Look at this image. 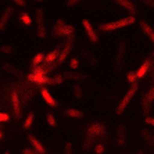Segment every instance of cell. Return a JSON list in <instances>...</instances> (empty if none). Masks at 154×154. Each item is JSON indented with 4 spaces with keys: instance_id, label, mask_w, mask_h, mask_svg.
I'll list each match as a JSON object with an SVG mask.
<instances>
[{
    "instance_id": "8fae6325",
    "label": "cell",
    "mask_w": 154,
    "mask_h": 154,
    "mask_svg": "<svg viewBox=\"0 0 154 154\" xmlns=\"http://www.w3.org/2000/svg\"><path fill=\"white\" fill-rule=\"evenodd\" d=\"M28 139H29V142H31V144H32L33 150H36L39 154H45V153H46V149H45V146H43L39 140L33 136V135H28Z\"/></svg>"
},
{
    "instance_id": "9c48e42d",
    "label": "cell",
    "mask_w": 154,
    "mask_h": 154,
    "mask_svg": "<svg viewBox=\"0 0 154 154\" xmlns=\"http://www.w3.org/2000/svg\"><path fill=\"white\" fill-rule=\"evenodd\" d=\"M40 94H42V97H43V100L46 101L49 106H50L51 108H56L57 107V101L54 100V97L50 94V92L46 89V88H42L40 89Z\"/></svg>"
},
{
    "instance_id": "8992f818",
    "label": "cell",
    "mask_w": 154,
    "mask_h": 154,
    "mask_svg": "<svg viewBox=\"0 0 154 154\" xmlns=\"http://www.w3.org/2000/svg\"><path fill=\"white\" fill-rule=\"evenodd\" d=\"M11 103H13V111H14V118L20 119L21 118V101H20V96H18L17 90L11 92Z\"/></svg>"
},
{
    "instance_id": "7a4b0ae2",
    "label": "cell",
    "mask_w": 154,
    "mask_h": 154,
    "mask_svg": "<svg viewBox=\"0 0 154 154\" xmlns=\"http://www.w3.org/2000/svg\"><path fill=\"white\" fill-rule=\"evenodd\" d=\"M135 21H136L135 17H133V15H129V17L117 20V21H111V22H107V24H103V25L100 26V29L103 32H111V31H115V29L125 28V26H128V25H132Z\"/></svg>"
},
{
    "instance_id": "4fadbf2b",
    "label": "cell",
    "mask_w": 154,
    "mask_h": 154,
    "mask_svg": "<svg viewBox=\"0 0 154 154\" xmlns=\"http://www.w3.org/2000/svg\"><path fill=\"white\" fill-rule=\"evenodd\" d=\"M125 137H126L125 126L119 125L118 131H117V143H118V146H124V144H125Z\"/></svg>"
},
{
    "instance_id": "ac0fdd59",
    "label": "cell",
    "mask_w": 154,
    "mask_h": 154,
    "mask_svg": "<svg viewBox=\"0 0 154 154\" xmlns=\"http://www.w3.org/2000/svg\"><path fill=\"white\" fill-rule=\"evenodd\" d=\"M65 114L68 115V117H71V118H82L83 117L82 111H79L76 108H68V110L65 111Z\"/></svg>"
},
{
    "instance_id": "74e56055",
    "label": "cell",
    "mask_w": 154,
    "mask_h": 154,
    "mask_svg": "<svg viewBox=\"0 0 154 154\" xmlns=\"http://www.w3.org/2000/svg\"><path fill=\"white\" fill-rule=\"evenodd\" d=\"M137 154H144V153H143V151H137Z\"/></svg>"
},
{
    "instance_id": "7402d4cb",
    "label": "cell",
    "mask_w": 154,
    "mask_h": 154,
    "mask_svg": "<svg viewBox=\"0 0 154 154\" xmlns=\"http://www.w3.org/2000/svg\"><path fill=\"white\" fill-rule=\"evenodd\" d=\"M137 79V75L135 71H129L128 75H126V81H128V83H131V85H135V82H136Z\"/></svg>"
},
{
    "instance_id": "ab89813d",
    "label": "cell",
    "mask_w": 154,
    "mask_h": 154,
    "mask_svg": "<svg viewBox=\"0 0 154 154\" xmlns=\"http://www.w3.org/2000/svg\"><path fill=\"white\" fill-rule=\"evenodd\" d=\"M153 142H154V137H153Z\"/></svg>"
},
{
    "instance_id": "3957f363",
    "label": "cell",
    "mask_w": 154,
    "mask_h": 154,
    "mask_svg": "<svg viewBox=\"0 0 154 154\" xmlns=\"http://www.w3.org/2000/svg\"><path fill=\"white\" fill-rule=\"evenodd\" d=\"M74 26L72 25H67L63 20H58L56 26L53 28V35L54 36H61V38H72L74 35Z\"/></svg>"
},
{
    "instance_id": "1f68e13d",
    "label": "cell",
    "mask_w": 154,
    "mask_h": 154,
    "mask_svg": "<svg viewBox=\"0 0 154 154\" xmlns=\"http://www.w3.org/2000/svg\"><path fill=\"white\" fill-rule=\"evenodd\" d=\"M22 154H39L36 150H33V149H29V147H26V149H24L22 150Z\"/></svg>"
},
{
    "instance_id": "f546056e",
    "label": "cell",
    "mask_w": 154,
    "mask_h": 154,
    "mask_svg": "<svg viewBox=\"0 0 154 154\" xmlns=\"http://www.w3.org/2000/svg\"><path fill=\"white\" fill-rule=\"evenodd\" d=\"M149 107H150V103H149V100H147L146 96H144L143 97V110H144V112L149 111Z\"/></svg>"
},
{
    "instance_id": "ffe728a7",
    "label": "cell",
    "mask_w": 154,
    "mask_h": 154,
    "mask_svg": "<svg viewBox=\"0 0 154 154\" xmlns=\"http://www.w3.org/2000/svg\"><path fill=\"white\" fill-rule=\"evenodd\" d=\"M20 20H21V22L24 24V25H31L32 24V18L29 17V14L28 13H21L20 14Z\"/></svg>"
},
{
    "instance_id": "6da1fadb",
    "label": "cell",
    "mask_w": 154,
    "mask_h": 154,
    "mask_svg": "<svg viewBox=\"0 0 154 154\" xmlns=\"http://www.w3.org/2000/svg\"><path fill=\"white\" fill-rule=\"evenodd\" d=\"M106 133H107V129H106V126H104L101 122L90 124L85 131V143H83V147H85L86 150H90V149L93 147V140L96 139V137L104 136Z\"/></svg>"
},
{
    "instance_id": "484cf974",
    "label": "cell",
    "mask_w": 154,
    "mask_h": 154,
    "mask_svg": "<svg viewBox=\"0 0 154 154\" xmlns=\"http://www.w3.org/2000/svg\"><path fill=\"white\" fill-rule=\"evenodd\" d=\"M104 151H106V147H104L103 143H97L96 146H94V153L96 154H103Z\"/></svg>"
},
{
    "instance_id": "4316f807",
    "label": "cell",
    "mask_w": 154,
    "mask_h": 154,
    "mask_svg": "<svg viewBox=\"0 0 154 154\" xmlns=\"http://www.w3.org/2000/svg\"><path fill=\"white\" fill-rule=\"evenodd\" d=\"M79 67V60L78 58H72L71 61H69V68L71 69H76Z\"/></svg>"
},
{
    "instance_id": "d4e9b609",
    "label": "cell",
    "mask_w": 154,
    "mask_h": 154,
    "mask_svg": "<svg viewBox=\"0 0 154 154\" xmlns=\"http://www.w3.org/2000/svg\"><path fill=\"white\" fill-rule=\"evenodd\" d=\"M146 99L149 100L150 104H151V101H154V86H151L150 89H149V92L146 93Z\"/></svg>"
},
{
    "instance_id": "f35d334b",
    "label": "cell",
    "mask_w": 154,
    "mask_h": 154,
    "mask_svg": "<svg viewBox=\"0 0 154 154\" xmlns=\"http://www.w3.org/2000/svg\"><path fill=\"white\" fill-rule=\"evenodd\" d=\"M4 154H10V153H8V151H6V153H4Z\"/></svg>"
},
{
    "instance_id": "9a60e30c",
    "label": "cell",
    "mask_w": 154,
    "mask_h": 154,
    "mask_svg": "<svg viewBox=\"0 0 154 154\" xmlns=\"http://www.w3.org/2000/svg\"><path fill=\"white\" fill-rule=\"evenodd\" d=\"M118 4H119V6H122L125 10H128L129 13H131V15H133V17H135L136 7H135V4H133L132 2H129V0H118Z\"/></svg>"
},
{
    "instance_id": "7c38bea8",
    "label": "cell",
    "mask_w": 154,
    "mask_h": 154,
    "mask_svg": "<svg viewBox=\"0 0 154 154\" xmlns=\"http://www.w3.org/2000/svg\"><path fill=\"white\" fill-rule=\"evenodd\" d=\"M150 67H151V61L150 60H146L143 63V64L139 67V69L136 71V75H137V78H143L144 75H146L147 72H149V69H150Z\"/></svg>"
},
{
    "instance_id": "8d00e7d4",
    "label": "cell",
    "mask_w": 154,
    "mask_h": 154,
    "mask_svg": "<svg viewBox=\"0 0 154 154\" xmlns=\"http://www.w3.org/2000/svg\"><path fill=\"white\" fill-rule=\"evenodd\" d=\"M0 139H2V140L4 139V132H3V131H0Z\"/></svg>"
},
{
    "instance_id": "2e32d148",
    "label": "cell",
    "mask_w": 154,
    "mask_h": 154,
    "mask_svg": "<svg viewBox=\"0 0 154 154\" xmlns=\"http://www.w3.org/2000/svg\"><path fill=\"white\" fill-rule=\"evenodd\" d=\"M60 53H61V51L58 50V49H54V50H51V53H49L46 56V58H45V63L50 65L53 61L58 60V57H60Z\"/></svg>"
},
{
    "instance_id": "60d3db41",
    "label": "cell",
    "mask_w": 154,
    "mask_h": 154,
    "mask_svg": "<svg viewBox=\"0 0 154 154\" xmlns=\"http://www.w3.org/2000/svg\"><path fill=\"white\" fill-rule=\"evenodd\" d=\"M153 56H154V53H153Z\"/></svg>"
},
{
    "instance_id": "44dd1931",
    "label": "cell",
    "mask_w": 154,
    "mask_h": 154,
    "mask_svg": "<svg viewBox=\"0 0 154 154\" xmlns=\"http://www.w3.org/2000/svg\"><path fill=\"white\" fill-rule=\"evenodd\" d=\"M32 124H33V112H29V114L26 115L25 122H24V129L28 131V129L32 126Z\"/></svg>"
},
{
    "instance_id": "ba28073f",
    "label": "cell",
    "mask_w": 154,
    "mask_h": 154,
    "mask_svg": "<svg viewBox=\"0 0 154 154\" xmlns=\"http://www.w3.org/2000/svg\"><path fill=\"white\" fill-rule=\"evenodd\" d=\"M28 81L33 83H38V85H45V83H53V79L49 78V76H45V75H38V74H33L31 72L28 75Z\"/></svg>"
},
{
    "instance_id": "52a82bcc",
    "label": "cell",
    "mask_w": 154,
    "mask_h": 154,
    "mask_svg": "<svg viewBox=\"0 0 154 154\" xmlns=\"http://www.w3.org/2000/svg\"><path fill=\"white\" fill-rule=\"evenodd\" d=\"M82 25H83V28H85V31H86V33H88V36H89L90 42H93V43H97V42H99L97 33H96V31H94V28L92 26V24L89 22V20H83V21H82Z\"/></svg>"
},
{
    "instance_id": "30bf717a",
    "label": "cell",
    "mask_w": 154,
    "mask_h": 154,
    "mask_svg": "<svg viewBox=\"0 0 154 154\" xmlns=\"http://www.w3.org/2000/svg\"><path fill=\"white\" fill-rule=\"evenodd\" d=\"M72 45H74V39H72V38H69V39L67 40V43H65L64 49L61 50L60 57H58V63H63V61H65V58L68 57L69 51L72 50Z\"/></svg>"
},
{
    "instance_id": "d590c367",
    "label": "cell",
    "mask_w": 154,
    "mask_h": 154,
    "mask_svg": "<svg viewBox=\"0 0 154 154\" xmlns=\"http://www.w3.org/2000/svg\"><path fill=\"white\" fill-rule=\"evenodd\" d=\"M67 4H68V7H75V4H78V2H76V0H74V2H67Z\"/></svg>"
},
{
    "instance_id": "e575fe53",
    "label": "cell",
    "mask_w": 154,
    "mask_h": 154,
    "mask_svg": "<svg viewBox=\"0 0 154 154\" xmlns=\"http://www.w3.org/2000/svg\"><path fill=\"white\" fill-rule=\"evenodd\" d=\"M74 90H75V93H76V97H81V88L78 85L74 86Z\"/></svg>"
},
{
    "instance_id": "d6986e66",
    "label": "cell",
    "mask_w": 154,
    "mask_h": 154,
    "mask_svg": "<svg viewBox=\"0 0 154 154\" xmlns=\"http://www.w3.org/2000/svg\"><path fill=\"white\" fill-rule=\"evenodd\" d=\"M32 72L33 74H38V75H45V76H47V72H50V69H49V67H36V68H33L32 69Z\"/></svg>"
},
{
    "instance_id": "cb8c5ba5",
    "label": "cell",
    "mask_w": 154,
    "mask_h": 154,
    "mask_svg": "<svg viewBox=\"0 0 154 154\" xmlns=\"http://www.w3.org/2000/svg\"><path fill=\"white\" fill-rule=\"evenodd\" d=\"M142 136L144 137V140H146V143H147V144L154 143L153 139H151V136H150V133H149V131H147V129H143V131H142Z\"/></svg>"
},
{
    "instance_id": "5b68a950",
    "label": "cell",
    "mask_w": 154,
    "mask_h": 154,
    "mask_svg": "<svg viewBox=\"0 0 154 154\" xmlns=\"http://www.w3.org/2000/svg\"><path fill=\"white\" fill-rule=\"evenodd\" d=\"M36 25H38V36L45 38L46 36V28H45V15H43V8H36Z\"/></svg>"
},
{
    "instance_id": "83f0119b",
    "label": "cell",
    "mask_w": 154,
    "mask_h": 154,
    "mask_svg": "<svg viewBox=\"0 0 154 154\" xmlns=\"http://www.w3.org/2000/svg\"><path fill=\"white\" fill-rule=\"evenodd\" d=\"M0 121L2 122H8L10 121V115L7 112H0Z\"/></svg>"
},
{
    "instance_id": "5bb4252c",
    "label": "cell",
    "mask_w": 154,
    "mask_h": 154,
    "mask_svg": "<svg viewBox=\"0 0 154 154\" xmlns=\"http://www.w3.org/2000/svg\"><path fill=\"white\" fill-rule=\"evenodd\" d=\"M11 13H13V7H7L6 8V11L3 13V15H2V20H0V29L2 31H4V28H6V25H7L8 22V18H10Z\"/></svg>"
},
{
    "instance_id": "277c9868",
    "label": "cell",
    "mask_w": 154,
    "mask_h": 154,
    "mask_svg": "<svg viewBox=\"0 0 154 154\" xmlns=\"http://www.w3.org/2000/svg\"><path fill=\"white\" fill-rule=\"evenodd\" d=\"M136 90H137V85L135 83V85L131 86V89H129L128 92H126V94L124 96V99H122L121 103H119L118 106H117V110H115L118 115H121L122 112H124V111L126 110V107H128V104L131 103V100H132L133 96H135V93H136Z\"/></svg>"
},
{
    "instance_id": "d6a6232c",
    "label": "cell",
    "mask_w": 154,
    "mask_h": 154,
    "mask_svg": "<svg viewBox=\"0 0 154 154\" xmlns=\"http://www.w3.org/2000/svg\"><path fill=\"white\" fill-rule=\"evenodd\" d=\"M14 3L17 6H20V7H25L26 6V2H24V0H14Z\"/></svg>"
},
{
    "instance_id": "836d02e7",
    "label": "cell",
    "mask_w": 154,
    "mask_h": 154,
    "mask_svg": "<svg viewBox=\"0 0 154 154\" xmlns=\"http://www.w3.org/2000/svg\"><path fill=\"white\" fill-rule=\"evenodd\" d=\"M146 124H149V125H153L154 126V118H151V117H146Z\"/></svg>"
},
{
    "instance_id": "e0dca14e",
    "label": "cell",
    "mask_w": 154,
    "mask_h": 154,
    "mask_svg": "<svg viewBox=\"0 0 154 154\" xmlns=\"http://www.w3.org/2000/svg\"><path fill=\"white\" fill-rule=\"evenodd\" d=\"M45 58H46V56L43 53H38L33 57V60H32V65H33V68H36V67H40V64H42L43 61H45Z\"/></svg>"
},
{
    "instance_id": "4dcf8cb0",
    "label": "cell",
    "mask_w": 154,
    "mask_h": 154,
    "mask_svg": "<svg viewBox=\"0 0 154 154\" xmlns=\"http://www.w3.org/2000/svg\"><path fill=\"white\" fill-rule=\"evenodd\" d=\"M51 79H53V85H58V83L63 82V76L61 75H56L54 78H51Z\"/></svg>"
},
{
    "instance_id": "f1b7e54d",
    "label": "cell",
    "mask_w": 154,
    "mask_h": 154,
    "mask_svg": "<svg viewBox=\"0 0 154 154\" xmlns=\"http://www.w3.org/2000/svg\"><path fill=\"white\" fill-rule=\"evenodd\" d=\"M64 154H72V144L69 142L65 143V150H64Z\"/></svg>"
},
{
    "instance_id": "603a6c76",
    "label": "cell",
    "mask_w": 154,
    "mask_h": 154,
    "mask_svg": "<svg viewBox=\"0 0 154 154\" xmlns=\"http://www.w3.org/2000/svg\"><path fill=\"white\" fill-rule=\"evenodd\" d=\"M46 121H47V124L50 126H53V128L57 125V121H56V118H54V115L51 114V112H49V114L46 115Z\"/></svg>"
}]
</instances>
